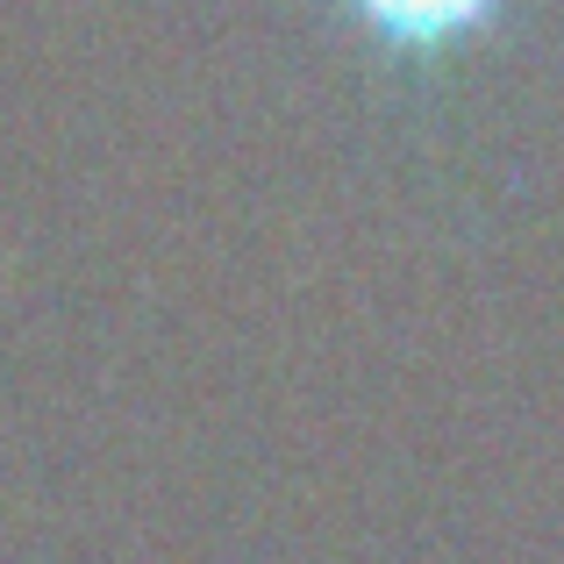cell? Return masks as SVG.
<instances>
[{
    "label": "cell",
    "instance_id": "6da1fadb",
    "mask_svg": "<svg viewBox=\"0 0 564 564\" xmlns=\"http://www.w3.org/2000/svg\"><path fill=\"white\" fill-rule=\"evenodd\" d=\"M358 14V29L386 51H408V57H436L451 43H471L479 29L500 22L508 0H344Z\"/></svg>",
    "mask_w": 564,
    "mask_h": 564
}]
</instances>
